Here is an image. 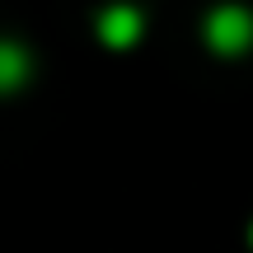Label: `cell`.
Masks as SVG:
<instances>
[{"label": "cell", "instance_id": "6da1fadb", "mask_svg": "<svg viewBox=\"0 0 253 253\" xmlns=\"http://www.w3.org/2000/svg\"><path fill=\"white\" fill-rule=\"evenodd\" d=\"M207 33H211V42H216L220 52H244V47L253 42V14L239 9V5H225V9L211 14Z\"/></svg>", "mask_w": 253, "mask_h": 253}, {"label": "cell", "instance_id": "7a4b0ae2", "mask_svg": "<svg viewBox=\"0 0 253 253\" xmlns=\"http://www.w3.org/2000/svg\"><path fill=\"white\" fill-rule=\"evenodd\" d=\"M99 33L108 38L113 47H131V42H136V33H141V19H136V9H126V5H113L108 14H103Z\"/></svg>", "mask_w": 253, "mask_h": 253}, {"label": "cell", "instance_id": "3957f363", "mask_svg": "<svg viewBox=\"0 0 253 253\" xmlns=\"http://www.w3.org/2000/svg\"><path fill=\"white\" fill-rule=\"evenodd\" d=\"M24 71H28L24 52H19V47H9V42H0V89L19 84V80H24Z\"/></svg>", "mask_w": 253, "mask_h": 253}]
</instances>
